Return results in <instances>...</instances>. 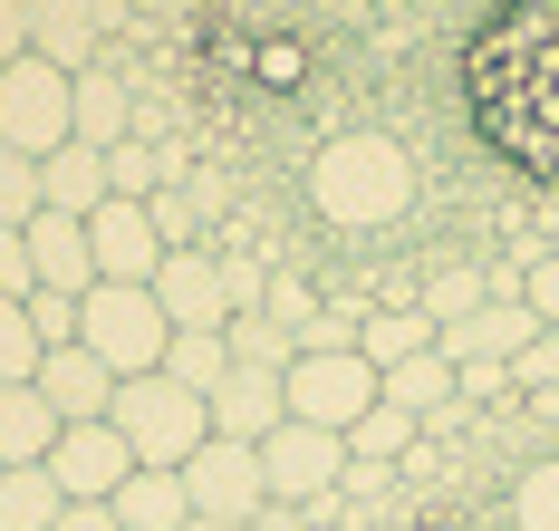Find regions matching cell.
<instances>
[{"label":"cell","mask_w":559,"mask_h":531,"mask_svg":"<svg viewBox=\"0 0 559 531\" xmlns=\"http://www.w3.org/2000/svg\"><path fill=\"white\" fill-rule=\"evenodd\" d=\"M29 387L49 397V415H58V425H97V415L116 406V377H107V367H97L87 349H78V339L39 357V377H29Z\"/></svg>","instance_id":"15"},{"label":"cell","mask_w":559,"mask_h":531,"mask_svg":"<svg viewBox=\"0 0 559 531\" xmlns=\"http://www.w3.org/2000/svg\"><path fill=\"white\" fill-rule=\"evenodd\" d=\"M0 473H10V464H0Z\"/></svg>","instance_id":"40"},{"label":"cell","mask_w":559,"mask_h":531,"mask_svg":"<svg viewBox=\"0 0 559 531\" xmlns=\"http://www.w3.org/2000/svg\"><path fill=\"white\" fill-rule=\"evenodd\" d=\"M261 319H280V329L299 339V329L319 319V291H309V281H289V271H271V291H261Z\"/></svg>","instance_id":"32"},{"label":"cell","mask_w":559,"mask_h":531,"mask_svg":"<svg viewBox=\"0 0 559 531\" xmlns=\"http://www.w3.org/2000/svg\"><path fill=\"white\" fill-rule=\"evenodd\" d=\"M309 193H319V213H329V223L377 233V223H395V213L415 203V165H405V145H395V135H337L329 155L309 165Z\"/></svg>","instance_id":"2"},{"label":"cell","mask_w":559,"mask_h":531,"mask_svg":"<svg viewBox=\"0 0 559 531\" xmlns=\"http://www.w3.org/2000/svg\"><path fill=\"white\" fill-rule=\"evenodd\" d=\"M183 531H251V522H203V512H193V522H183Z\"/></svg>","instance_id":"39"},{"label":"cell","mask_w":559,"mask_h":531,"mask_svg":"<svg viewBox=\"0 0 559 531\" xmlns=\"http://www.w3.org/2000/svg\"><path fill=\"white\" fill-rule=\"evenodd\" d=\"M521 309H531L540 329H559V251H531V261H521Z\"/></svg>","instance_id":"33"},{"label":"cell","mask_w":559,"mask_h":531,"mask_svg":"<svg viewBox=\"0 0 559 531\" xmlns=\"http://www.w3.org/2000/svg\"><path fill=\"white\" fill-rule=\"evenodd\" d=\"M183 493H193V512L203 522H251L261 503H271V483H261V445H231V435H203V455H183Z\"/></svg>","instance_id":"8"},{"label":"cell","mask_w":559,"mask_h":531,"mask_svg":"<svg viewBox=\"0 0 559 531\" xmlns=\"http://www.w3.org/2000/svg\"><path fill=\"white\" fill-rule=\"evenodd\" d=\"M280 377H289V367H231L223 387H213V435H231V445H261L280 415H289Z\"/></svg>","instance_id":"16"},{"label":"cell","mask_w":559,"mask_h":531,"mask_svg":"<svg viewBox=\"0 0 559 531\" xmlns=\"http://www.w3.org/2000/svg\"><path fill=\"white\" fill-rule=\"evenodd\" d=\"M39 329H29V299H0V387H29L39 377Z\"/></svg>","instance_id":"28"},{"label":"cell","mask_w":559,"mask_h":531,"mask_svg":"<svg viewBox=\"0 0 559 531\" xmlns=\"http://www.w3.org/2000/svg\"><path fill=\"white\" fill-rule=\"evenodd\" d=\"M68 512V493L49 483V464H10L0 473V531H49Z\"/></svg>","instance_id":"24"},{"label":"cell","mask_w":559,"mask_h":531,"mask_svg":"<svg viewBox=\"0 0 559 531\" xmlns=\"http://www.w3.org/2000/svg\"><path fill=\"white\" fill-rule=\"evenodd\" d=\"M29 329H39V349H68V339H78V299L29 291Z\"/></svg>","instance_id":"34"},{"label":"cell","mask_w":559,"mask_h":531,"mask_svg":"<svg viewBox=\"0 0 559 531\" xmlns=\"http://www.w3.org/2000/svg\"><path fill=\"white\" fill-rule=\"evenodd\" d=\"M107 425L135 445V464H183V455H203V435H213V406H203L193 387H174L165 367H155V377H116Z\"/></svg>","instance_id":"4"},{"label":"cell","mask_w":559,"mask_h":531,"mask_svg":"<svg viewBox=\"0 0 559 531\" xmlns=\"http://www.w3.org/2000/svg\"><path fill=\"white\" fill-rule=\"evenodd\" d=\"M473 107L502 155L559 175V0H511L473 39Z\"/></svg>","instance_id":"1"},{"label":"cell","mask_w":559,"mask_h":531,"mask_svg":"<svg viewBox=\"0 0 559 531\" xmlns=\"http://www.w3.org/2000/svg\"><path fill=\"white\" fill-rule=\"evenodd\" d=\"M78 349L97 357L107 377H155L165 349H174V319L155 299V281H97L78 299Z\"/></svg>","instance_id":"3"},{"label":"cell","mask_w":559,"mask_h":531,"mask_svg":"<svg viewBox=\"0 0 559 531\" xmlns=\"http://www.w3.org/2000/svg\"><path fill=\"white\" fill-rule=\"evenodd\" d=\"M511 531H559V464H531L511 483Z\"/></svg>","instance_id":"29"},{"label":"cell","mask_w":559,"mask_h":531,"mask_svg":"<svg viewBox=\"0 0 559 531\" xmlns=\"http://www.w3.org/2000/svg\"><path fill=\"white\" fill-rule=\"evenodd\" d=\"M135 473V445L116 435L107 415L97 425H58V445H49V483L68 493V503H116V483Z\"/></svg>","instance_id":"9"},{"label":"cell","mask_w":559,"mask_h":531,"mask_svg":"<svg viewBox=\"0 0 559 531\" xmlns=\"http://www.w3.org/2000/svg\"><path fill=\"white\" fill-rule=\"evenodd\" d=\"M78 135V78L49 59H10L0 68V145H20L29 165H49Z\"/></svg>","instance_id":"5"},{"label":"cell","mask_w":559,"mask_h":531,"mask_svg":"<svg viewBox=\"0 0 559 531\" xmlns=\"http://www.w3.org/2000/svg\"><path fill=\"white\" fill-rule=\"evenodd\" d=\"M116 531H183L193 522V493H183V473L174 464H135L126 483H116Z\"/></svg>","instance_id":"17"},{"label":"cell","mask_w":559,"mask_h":531,"mask_svg":"<svg viewBox=\"0 0 559 531\" xmlns=\"http://www.w3.org/2000/svg\"><path fill=\"white\" fill-rule=\"evenodd\" d=\"M540 339V319L521 309V299H483L473 319H453V329H435V349L453 357V367H511V357Z\"/></svg>","instance_id":"14"},{"label":"cell","mask_w":559,"mask_h":531,"mask_svg":"<svg viewBox=\"0 0 559 531\" xmlns=\"http://www.w3.org/2000/svg\"><path fill=\"white\" fill-rule=\"evenodd\" d=\"M58 445V415L39 387H0V464H49Z\"/></svg>","instance_id":"22"},{"label":"cell","mask_w":559,"mask_h":531,"mask_svg":"<svg viewBox=\"0 0 559 531\" xmlns=\"http://www.w3.org/2000/svg\"><path fill=\"white\" fill-rule=\"evenodd\" d=\"M251 531H319V512H299V503H261Z\"/></svg>","instance_id":"37"},{"label":"cell","mask_w":559,"mask_h":531,"mask_svg":"<svg viewBox=\"0 0 559 531\" xmlns=\"http://www.w3.org/2000/svg\"><path fill=\"white\" fill-rule=\"evenodd\" d=\"M29 291H39V271H29V241L0 233V299H29Z\"/></svg>","instance_id":"35"},{"label":"cell","mask_w":559,"mask_h":531,"mask_svg":"<svg viewBox=\"0 0 559 531\" xmlns=\"http://www.w3.org/2000/svg\"><path fill=\"white\" fill-rule=\"evenodd\" d=\"M155 299H165V319H174V329H231L223 251H203V241L165 251V271H155Z\"/></svg>","instance_id":"11"},{"label":"cell","mask_w":559,"mask_h":531,"mask_svg":"<svg viewBox=\"0 0 559 531\" xmlns=\"http://www.w3.org/2000/svg\"><path fill=\"white\" fill-rule=\"evenodd\" d=\"M39 203H49V213H78V223H87V213L107 203V155L68 135V145H58L49 165H39Z\"/></svg>","instance_id":"20"},{"label":"cell","mask_w":559,"mask_h":531,"mask_svg":"<svg viewBox=\"0 0 559 531\" xmlns=\"http://www.w3.org/2000/svg\"><path fill=\"white\" fill-rule=\"evenodd\" d=\"M135 135V97H126V68L97 59L87 78H78V145H97V155H116Z\"/></svg>","instance_id":"18"},{"label":"cell","mask_w":559,"mask_h":531,"mask_svg":"<svg viewBox=\"0 0 559 531\" xmlns=\"http://www.w3.org/2000/svg\"><path fill=\"white\" fill-rule=\"evenodd\" d=\"M435 349V319L425 309H377V319H357V357L386 377V367H405V357Z\"/></svg>","instance_id":"23"},{"label":"cell","mask_w":559,"mask_h":531,"mask_svg":"<svg viewBox=\"0 0 559 531\" xmlns=\"http://www.w3.org/2000/svg\"><path fill=\"white\" fill-rule=\"evenodd\" d=\"M483 299H492V271H473V261H463V271H435V281H425V299H415V309H425V319H435V329H453V319H473V309H483Z\"/></svg>","instance_id":"26"},{"label":"cell","mask_w":559,"mask_h":531,"mask_svg":"<svg viewBox=\"0 0 559 531\" xmlns=\"http://www.w3.org/2000/svg\"><path fill=\"white\" fill-rule=\"evenodd\" d=\"M415 445H425V425H415L405 406H386V397H377V406L347 425V464H357V473H395V464H415Z\"/></svg>","instance_id":"21"},{"label":"cell","mask_w":559,"mask_h":531,"mask_svg":"<svg viewBox=\"0 0 559 531\" xmlns=\"http://www.w3.org/2000/svg\"><path fill=\"white\" fill-rule=\"evenodd\" d=\"M20 241H29V271H39V291H58V299H87L97 291V251H87V223L78 213H29L20 223Z\"/></svg>","instance_id":"12"},{"label":"cell","mask_w":559,"mask_h":531,"mask_svg":"<svg viewBox=\"0 0 559 531\" xmlns=\"http://www.w3.org/2000/svg\"><path fill=\"white\" fill-rule=\"evenodd\" d=\"M49 531H116V512H107V503H68Z\"/></svg>","instance_id":"38"},{"label":"cell","mask_w":559,"mask_h":531,"mask_svg":"<svg viewBox=\"0 0 559 531\" xmlns=\"http://www.w3.org/2000/svg\"><path fill=\"white\" fill-rule=\"evenodd\" d=\"M261 483H271V503H299V512H319L337 483H347V435L280 415L271 435H261Z\"/></svg>","instance_id":"6"},{"label":"cell","mask_w":559,"mask_h":531,"mask_svg":"<svg viewBox=\"0 0 559 531\" xmlns=\"http://www.w3.org/2000/svg\"><path fill=\"white\" fill-rule=\"evenodd\" d=\"M511 387H521V397H540V406H559V329H540L531 349L511 357Z\"/></svg>","instance_id":"31"},{"label":"cell","mask_w":559,"mask_h":531,"mask_svg":"<svg viewBox=\"0 0 559 531\" xmlns=\"http://www.w3.org/2000/svg\"><path fill=\"white\" fill-rule=\"evenodd\" d=\"M165 377H174V387H193V397L213 406V387L231 377V339H223V329H174V349H165Z\"/></svg>","instance_id":"25"},{"label":"cell","mask_w":559,"mask_h":531,"mask_svg":"<svg viewBox=\"0 0 559 531\" xmlns=\"http://www.w3.org/2000/svg\"><path fill=\"white\" fill-rule=\"evenodd\" d=\"M386 406H405L415 425H444V415L463 406V377H453V357H444V349H425V357H405V367H386Z\"/></svg>","instance_id":"19"},{"label":"cell","mask_w":559,"mask_h":531,"mask_svg":"<svg viewBox=\"0 0 559 531\" xmlns=\"http://www.w3.org/2000/svg\"><path fill=\"white\" fill-rule=\"evenodd\" d=\"M223 339H231V367H289V357H299V339H289L280 319H261V309H241Z\"/></svg>","instance_id":"27"},{"label":"cell","mask_w":559,"mask_h":531,"mask_svg":"<svg viewBox=\"0 0 559 531\" xmlns=\"http://www.w3.org/2000/svg\"><path fill=\"white\" fill-rule=\"evenodd\" d=\"M280 397H289V415H299V425H329V435H347L357 415L386 397V377H377L357 349H329V357H289Z\"/></svg>","instance_id":"7"},{"label":"cell","mask_w":559,"mask_h":531,"mask_svg":"<svg viewBox=\"0 0 559 531\" xmlns=\"http://www.w3.org/2000/svg\"><path fill=\"white\" fill-rule=\"evenodd\" d=\"M87 251H97V281H155V271H165L155 203H126V193H107V203L87 213Z\"/></svg>","instance_id":"10"},{"label":"cell","mask_w":559,"mask_h":531,"mask_svg":"<svg viewBox=\"0 0 559 531\" xmlns=\"http://www.w3.org/2000/svg\"><path fill=\"white\" fill-rule=\"evenodd\" d=\"M29 59V0H0V68Z\"/></svg>","instance_id":"36"},{"label":"cell","mask_w":559,"mask_h":531,"mask_svg":"<svg viewBox=\"0 0 559 531\" xmlns=\"http://www.w3.org/2000/svg\"><path fill=\"white\" fill-rule=\"evenodd\" d=\"M29 213H39V165L20 145H0V233H20Z\"/></svg>","instance_id":"30"},{"label":"cell","mask_w":559,"mask_h":531,"mask_svg":"<svg viewBox=\"0 0 559 531\" xmlns=\"http://www.w3.org/2000/svg\"><path fill=\"white\" fill-rule=\"evenodd\" d=\"M29 59L87 78V68L107 59V10L97 0H29Z\"/></svg>","instance_id":"13"}]
</instances>
